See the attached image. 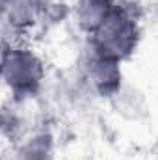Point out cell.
Returning <instances> with one entry per match:
<instances>
[{
  "label": "cell",
  "mask_w": 158,
  "mask_h": 160,
  "mask_svg": "<svg viewBox=\"0 0 158 160\" xmlns=\"http://www.w3.org/2000/svg\"><path fill=\"white\" fill-rule=\"evenodd\" d=\"M2 80L15 101H28L43 86L45 62L39 54L21 39H4Z\"/></svg>",
  "instance_id": "1"
},
{
  "label": "cell",
  "mask_w": 158,
  "mask_h": 160,
  "mask_svg": "<svg viewBox=\"0 0 158 160\" xmlns=\"http://www.w3.org/2000/svg\"><path fill=\"white\" fill-rule=\"evenodd\" d=\"M140 38L141 30L138 24V15L116 8L101 28L89 36L87 43L101 54L123 63L136 52Z\"/></svg>",
  "instance_id": "2"
},
{
  "label": "cell",
  "mask_w": 158,
  "mask_h": 160,
  "mask_svg": "<svg viewBox=\"0 0 158 160\" xmlns=\"http://www.w3.org/2000/svg\"><path fill=\"white\" fill-rule=\"evenodd\" d=\"M80 73L87 88L101 97H116L121 91L123 84L121 62L101 54L89 43L80 60Z\"/></svg>",
  "instance_id": "3"
},
{
  "label": "cell",
  "mask_w": 158,
  "mask_h": 160,
  "mask_svg": "<svg viewBox=\"0 0 158 160\" xmlns=\"http://www.w3.org/2000/svg\"><path fill=\"white\" fill-rule=\"evenodd\" d=\"M45 0H2L4 28L13 32V39L36 28L45 15Z\"/></svg>",
  "instance_id": "4"
},
{
  "label": "cell",
  "mask_w": 158,
  "mask_h": 160,
  "mask_svg": "<svg viewBox=\"0 0 158 160\" xmlns=\"http://www.w3.org/2000/svg\"><path fill=\"white\" fill-rule=\"evenodd\" d=\"M114 9V0H77L73 13L78 28L84 34L91 36L101 28V24L112 15Z\"/></svg>",
  "instance_id": "5"
},
{
  "label": "cell",
  "mask_w": 158,
  "mask_h": 160,
  "mask_svg": "<svg viewBox=\"0 0 158 160\" xmlns=\"http://www.w3.org/2000/svg\"><path fill=\"white\" fill-rule=\"evenodd\" d=\"M54 153V138L50 132H34L30 136H24L15 151L11 160H52Z\"/></svg>",
  "instance_id": "6"
}]
</instances>
